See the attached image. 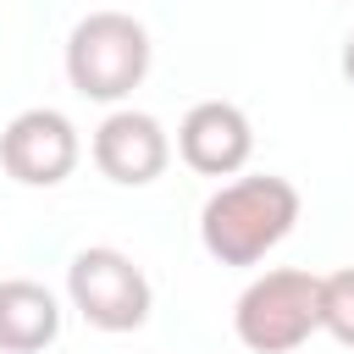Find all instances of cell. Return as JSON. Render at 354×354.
<instances>
[{
	"mask_svg": "<svg viewBox=\"0 0 354 354\" xmlns=\"http://www.w3.org/2000/svg\"><path fill=\"white\" fill-rule=\"evenodd\" d=\"M149 28L127 11H88L66 33V83L83 100L122 105L144 77H149Z\"/></svg>",
	"mask_w": 354,
	"mask_h": 354,
	"instance_id": "obj_2",
	"label": "cell"
},
{
	"mask_svg": "<svg viewBox=\"0 0 354 354\" xmlns=\"http://www.w3.org/2000/svg\"><path fill=\"white\" fill-rule=\"evenodd\" d=\"M299 221V188L288 177H232L199 210V243L221 266H260Z\"/></svg>",
	"mask_w": 354,
	"mask_h": 354,
	"instance_id": "obj_1",
	"label": "cell"
},
{
	"mask_svg": "<svg viewBox=\"0 0 354 354\" xmlns=\"http://www.w3.org/2000/svg\"><path fill=\"white\" fill-rule=\"evenodd\" d=\"M166 160H171V138H166V127H160L149 111L122 105V111H111V116L94 127V166H100L111 183H122V188L155 183V177L166 171Z\"/></svg>",
	"mask_w": 354,
	"mask_h": 354,
	"instance_id": "obj_7",
	"label": "cell"
},
{
	"mask_svg": "<svg viewBox=\"0 0 354 354\" xmlns=\"http://www.w3.org/2000/svg\"><path fill=\"white\" fill-rule=\"evenodd\" d=\"M321 332H332L343 348H354V266L321 277Z\"/></svg>",
	"mask_w": 354,
	"mask_h": 354,
	"instance_id": "obj_9",
	"label": "cell"
},
{
	"mask_svg": "<svg viewBox=\"0 0 354 354\" xmlns=\"http://www.w3.org/2000/svg\"><path fill=\"white\" fill-rule=\"evenodd\" d=\"M177 155L199 177H238L254 155V127L232 100H199L177 122Z\"/></svg>",
	"mask_w": 354,
	"mask_h": 354,
	"instance_id": "obj_6",
	"label": "cell"
},
{
	"mask_svg": "<svg viewBox=\"0 0 354 354\" xmlns=\"http://www.w3.org/2000/svg\"><path fill=\"white\" fill-rule=\"evenodd\" d=\"M66 299L94 332H138L149 321V277L133 266V254L111 243H88L66 266Z\"/></svg>",
	"mask_w": 354,
	"mask_h": 354,
	"instance_id": "obj_4",
	"label": "cell"
},
{
	"mask_svg": "<svg viewBox=\"0 0 354 354\" xmlns=\"http://www.w3.org/2000/svg\"><path fill=\"white\" fill-rule=\"evenodd\" d=\"M232 332L254 354H299L321 332V277L299 266L254 277L232 304Z\"/></svg>",
	"mask_w": 354,
	"mask_h": 354,
	"instance_id": "obj_3",
	"label": "cell"
},
{
	"mask_svg": "<svg viewBox=\"0 0 354 354\" xmlns=\"http://www.w3.org/2000/svg\"><path fill=\"white\" fill-rule=\"evenodd\" d=\"M83 144H77V127L72 116L50 111V105H33V111H17L0 133V166L6 177H17L22 188H55L72 177Z\"/></svg>",
	"mask_w": 354,
	"mask_h": 354,
	"instance_id": "obj_5",
	"label": "cell"
},
{
	"mask_svg": "<svg viewBox=\"0 0 354 354\" xmlns=\"http://www.w3.org/2000/svg\"><path fill=\"white\" fill-rule=\"evenodd\" d=\"M337 66H343V77L354 83V33H348V44H343V61H337Z\"/></svg>",
	"mask_w": 354,
	"mask_h": 354,
	"instance_id": "obj_10",
	"label": "cell"
},
{
	"mask_svg": "<svg viewBox=\"0 0 354 354\" xmlns=\"http://www.w3.org/2000/svg\"><path fill=\"white\" fill-rule=\"evenodd\" d=\"M61 337V304L33 277L0 282V354H39Z\"/></svg>",
	"mask_w": 354,
	"mask_h": 354,
	"instance_id": "obj_8",
	"label": "cell"
}]
</instances>
